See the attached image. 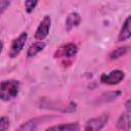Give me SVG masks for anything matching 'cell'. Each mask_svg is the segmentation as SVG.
Wrapping results in <instances>:
<instances>
[{"instance_id": "cell-1", "label": "cell", "mask_w": 131, "mask_h": 131, "mask_svg": "<svg viewBox=\"0 0 131 131\" xmlns=\"http://www.w3.org/2000/svg\"><path fill=\"white\" fill-rule=\"evenodd\" d=\"M20 84L16 80H4L0 82V99L10 101L14 99L19 92Z\"/></svg>"}, {"instance_id": "cell-2", "label": "cell", "mask_w": 131, "mask_h": 131, "mask_svg": "<svg viewBox=\"0 0 131 131\" xmlns=\"http://www.w3.org/2000/svg\"><path fill=\"white\" fill-rule=\"evenodd\" d=\"M108 122V116L106 114H103L99 117L92 118L87 121L85 124L84 131H100Z\"/></svg>"}, {"instance_id": "cell-3", "label": "cell", "mask_w": 131, "mask_h": 131, "mask_svg": "<svg viewBox=\"0 0 131 131\" xmlns=\"http://www.w3.org/2000/svg\"><path fill=\"white\" fill-rule=\"evenodd\" d=\"M27 39H28V34L26 32H24L16 39H14L12 41L11 46H10V49H9V53H8L9 57L14 58V57H16L21 52V50L25 47V44H26Z\"/></svg>"}, {"instance_id": "cell-4", "label": "cell", "mask_w": 131, "mask_h": 131, "mask_svg": "<svg viewBox=\"0 0 131 131\" xmlns=\"http://www.w3.org/2000/svg\"><path fill=\"white\" fill-rule=\"evenodd\" d=\"M125 74L121 70H114L108 74H102L100 77V82L106 85H117L123 81Z\"/></svg>"}, {"instance_id": "cell-5", "label": "cell", "mask_w": 131, "mask_h": 131, "mask_svg": "<svg viewBox=\"0 0 131 131\" xmlns=\"http://www.w3.org/2000/svg\"><path fill=\"white\" fill-rule=\"evenodd\" d=\"M50 27H51V18L49 15H44L43 19L40 21L39 26L36 29L35 32V38L39 41H42L43 39H45L50 31Z\"/></svg>"}, {"instance_id": "cell-6", "label": "cell", "mask_w": 131, "mask_h": 131, "mask_svg": "<svg viewBox=\"0 0 131 131\" xmlns=\"http://www.w3.org/2000/svg\"><path fill=\"white\" fill-rule=\"evenodd\" d=\"M116 128L120 131H130V111H125L119 117Z\"/></svg>"}, {"instance_id": "cell-7", "label": "cell", "mask_w": 131, "mask_h": 131, "mask_svg": "<svg viewBox=\"0 0 131 131\" xmlns=\"http://www.w3.org/2000/svg\"><path fill=\"white\" fill-rule=\"evenodd\" d=\"M80 130V125L77 122L73 123H64V124H59V125H54L51 126L44 131H79Z\"/></svg>"}, {"instance_id": "cell-8", "label": "cell", "mask_w": 131, "mask_h": 131, "mask_svg": "<svg viewBox=\"0 0 131 131\" xmlns=\"http://www.w3.org/2000/svg\"><path fill=\"white\" fill-rule=\"evenodd\" d=\"M81 23V16L78 12H71L68 14L66 18V29L67 31H71L72 29L78 27Z\"/></svg>"}, {"instance_id": "cell-9", "label": "cell", "mask_w": 131, "mask_h": 131, "mask_svg": "<svg viewBox=\"0 0 131 131\" xmlns=\"http://www.w3.org/2000/svg\"><path fill=\"white\" fill-rule=\"evenodd\" d=\"M130 15L127 16L126 20L124 21L121 30H120V33H119V36H118V41L119 42H123V41H126L130 38L131 36V32H130Z\"/></svg>"}, {"instance_id": "cell-10", "label": "cell", "mask_w": 131, "mask_h": 131, "mask_svg": "<svg viewBox=\"0 0 131 131\" xmlns=\"http://www.w3.org/2000/svg\"><path fill=\"white\" fill-rule=\"evenodd\" d=\"M45 43L43 41H37L35 43H33L29 49L27 50V57H34L36 56L38 53H40L44 48H45Z\"/></svg>"}, {"instance_id": "cell-11", "label": "cell", "mask_w": 131, "mask_h": 131, "mask_svg": "<svg viewBox=\"0 0 131 131\" xmlns=\"http://www.w3.org/2000/svg\"><path fill=\"white\" fill-rule=\"evenodd\" d=\"M38 125V121L36 119H31L23 123L15 131H35Z\"/></svg>"}, {"instance_id": "cell-12", "label": "cell", "mask_w": 131, "mask_h": 131, "mask_svg": "<svg viewBox=\"0 0 131 131\" xmlns=\"http://www.w3.org/2000/svg\"><path fill=\"white\" fill-rule=\"evenodd\" d=\"M129 51V46H122V47H118L115 50H113L110 53V59L114 60V59H118L120 57H122L123 55L127 54Z\"/></svg>"}, {"instance_id": "cell-13", "label": "cell", "mask_w": 131, "mask_h": 131, "mask_svg": "<svg viewBox=\"0 0 131 131\" xmlns=\"http://www.w3.org/2000/svg\"><path fill=\"white\" fill-rule=\"evenodd\" d=\"M63 55L67 57H73L78 52V47L74 43H69L63 47Z\"/></svg>"}, {"instance_id": "cell-14", "label": "cell", "mask_w": 131, "mask_h": 131, "mask_svg": "<svg viewBox=\"0 0 131 131\" xmlns=\"http://www.w3.org/2000/svg\"><path fill=\"white\" fill-rule=\"evenodd\" d=\"M10 127V120L8 117H1L0 118V131H8Z\"/></svg>"}, {"instance_id": "cell-15", "label": "cell", "mask_w": 131, "mask_h": 131, "mask_svg": "<svg viewBox=\"0 0 131 131\" xmlns=\"http://www.w3.org/2000/svg\"><path fill=\"white\" fill-rule=\"evenodd\" d=\"M37 4H38V1H36V0H27V1L25 2L26 11H27L28 13L33 12V11H34V9L36 8Z\"/></svg>"}, {"instance_id": "cell-16", "label": "cell", "mask_w": 131, "mask_h": 131, "mask_svg": "<svg viewBox=\"0 0 131 131\" xmlns=\"http://www.w3.org/2000/svg\"><path fill=\"white\" fill-rule=\"evenodd\" d=\"M10 5V1L7 0H0V16L2 15V13L9 7Z\"/></svg>"}, {"instance_id": "cell-17", "label": "cell", "mask_w": 131, "mask_h": 131, "mask_svg": "<svg viewBox=\"0 0 131 131\" xmlns=\"http://www.w3.org/2000/svg\"><path fill=\"white\" fill-rule=\"evenodd\" d=\"M2 49H3V43H2V41H0V53H1Z\"/></svg>"}]
</instances>
